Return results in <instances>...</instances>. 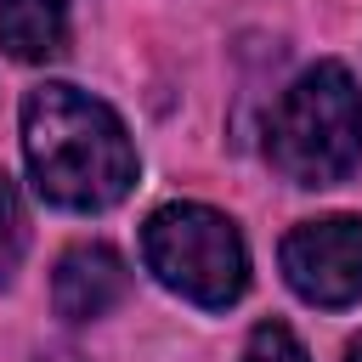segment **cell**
I'll return each instance as SVG.
<instances>
[{"mask_svg":"<svg viewBox=\"0 0 362 362\" xmlns=\"http://www.w3.org/2000/svg\"><path fill=\"white\" fill-rule=\"evenodd\" d=\"M23 153L40 198L62 209H107L136 187V147L119 113L74 85L23 96Z\"/></svg>","mask_w":362,"mask_h":362,"instance_id":"cell-1","label":"cell"},{"mask_svg":"<svg viewBox=\"0 0 362 362\" xmlns=\"http://www.w3.org/2000/svg\"><path fill=\"white\" fill-rule=\"evenodd\" d=\"M266 158L294 187H334L362 158V90L339 62L305 68L272 107Z\"/></svg>","mask_w":362,"mask_h":362,"instance_id":"cell-2","label":"cell"},{"mask_svg":"<svg viewBox=\"0 0 362 362\" xmlns=\"http://www.w3.org/2000/svg\"><path fill=\"white\" fill-rule=\"evenodd\" d=\"M141 255L164 288H175L181 300H192L204 311H221L249 288V249H243L238 226L204 204L153 209L141 226Z\"/></svg>","mask_w":362,"mask_h":362,"instance_id":"cell-3","label":"cell"},{"mask_svg":"<svg viewBox=\"0 0 362 362\" xmlns=\"http://www.w3.org/2000/svg\"><path fill=\"white\" fill-rule=\"evenodd\" d=\"M283 277L311 305L362 300V215L305 221L283 238Z\"/></svg>","mask_w":362,"mask_h":362,"instance_id":"cell-4","label":"cell"},{"mask_svg":"<svg viewBox=\"0 0 362 362\" xmlns=\"http://www.w3.org/2000/svg\"><path fill=\"white\" fill-rule=\"evenodd\" d=\"M130 288V272L124 260L107 249V243H79L57 260V277H51V300L68 322H90L102 311H113Z\"/></svg>","mask_w":362,"mask_h":362,"instance_id":"cell-5","label":"cell"},{"mask_svg":"<svg viewBox=\"0 0 362 362\" xmlns=\"http://www.w3.org/2000/svg\"><path fill=\"white\" fill-rule=\"evenodd\" d=\"M0 45L17 62H51L68 51V6L62 0H0Z\"/></svg>","mask_w":362,"mask_h":362,"instance_id":"cell-6","label":"cell"},{"mask_svg":"<svg viewBox=\"0 0 362 362\" xmlns=\"http://www.w3.org/2000/svg\"><path fill=\"white\" fill-rule=\"evenodd\" d=\"M23 249H28V215H23V198H17L11 175H0V283L17 277Z\"/></svg>","mask_w":362,"mask_h":362,"instance_id":"cell-7","label":"cell"},{"mask_svg":"<svg viewBox=\"0 0 362 362\" xmlns=\"http://www.w3.org/2000/svg\"><path fill=\"white\" fill-rule=\"evenodd\" d=\"M243 362H311L305 351H300V339L283 328V322H260L255 334H249V356Z\"/></svg>","mask_w":362,"mask_h":362,"instance_id":"cell-8","label":"cell"},{"mask_svg":"<svg viewBox=\"0 0 362 362\" xmlns=\"http://www.w3.org/2000/svg\"><path fill=\"white\" fill-rule=\"evenodd\" d=\"M40 362H79V356H74V351H45Z\"/></svg>","mask_w":362,"mask_h":362,"instance_id":"cell-9","label":"cell"},{"mask_svg":"<svg viewBox=\"0 0 362 362\" xmlns=\"http://www.w3.org/2000/svg\"><path fill=\"white\" fill-rule=\"evenodd\" d=\"M345 362H362V334L351 339V351H345Z\"/></svg>","mask_w":362,"mask_h":362,"instance_id":"cell-10","label":"cell"}]
</instances>
